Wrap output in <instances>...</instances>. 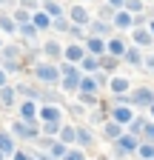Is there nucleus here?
Wrapping results in <instances>:
<instances>
[{"mask_svg":"<svg viewBox=\"0 0 154 160\" xmlns=\"http://www.w3.org/2000/svg\"><path fill=\"white\" fill-rule=\"evenodd\" d=\"M31 77L37 80V83H43V86H60V66L40 60V63L31 66Z\"/></svg>","mask_w":154,"mask_h":160,"instance_id":"obj_1","label":"nucleus"},{"mask_svg":"<svg viewBox=\"0 0 154 160\" xmlns=\"http://www.w3.org/2000/svg\"><path fill=\"white\" fill-rule=\"evenodd\" d=\"M60 66V92H66V94H71V92H77V86H80V77H83V72H80V66H74V63H57Z\"/></svg>","mask_w":154,"mask_h":160,"instance_id":"obj_2","label":"nucleus"},{"mask_svg":"<svg viewBox=\"0 0 154 160\" xmlns=\"http://www.w3.org/2000/svg\"><path fill=\"white\" fill-rule=\"evenodd\" d=\"M128 106L131 109H151L154 106V89L151 86H134L128 92Z\"/></svg>","mask_w":154,"mask_h":160,"instance_id":"obj_3","label":"nucleus"},{"mask_svg":"<svg viewBox=\"0 0 154 160\" xmlns=\"http://www.w3.org/2000/svg\"><path fill=\"white\" fill-rule=\"evenodd\" d=\"M12 134L14 140H37L40 137V123H26V120H12Z\"/></svg>","mask_w":154,"mask_h":160,"instance_id":"obj_4","label":"nucleus"},{"mask_svg":"<svg viewBox=\"0 0 154 160\" xmlns=\"http://www.w3.org/2000/svg\"><path fill=\"white\" fill-rule=\"evenodd\" d=\"M140 149V137H134V134H123L117 143H114V157H134Z\"/></svg>","mask_w":154,"mask_h":160,"instance_id":"obj_5","label":"nucleus"},{"mask_svg":"<svg viewBox=\"0 0 154 160\" xmlns=\"http://www.w3.org/2000/svg\"><path fill=\"white\" fill-rule=\"evenodd\" d=\"M66 17H69V23H71V26H80V29H89V23L94 20L83 3H74L71 9H66Z\"/></svg>","mask_w":154,"mask_h":160,"instance_id":"obj_6","label":"nucleus"},{"mask_svg":"<svg viewBox=\"0 0 154 160\" xmlns=\"http://www.w3.org/2000/svg\"><path fill=\"white\" fill-rule=\"evenodd\" d=\"M137 117V112H134L128 103H120V106H111L108 109V120H114V123H120L123 129H128V123Z\"/></svg>","mask_w":154,"mask_h":160,"instance_id":"obj_7","label":"nucleus"},{"mask_svg":"<svg viewBox=\"0 0 154 160\" xmlns=\"http://www.w3.org/2000/svg\"><path fill=\"white\" fill-rule=\"evenodd\" d=\"M0 57L6 60V63H23L26 66V46L23 43H3V49H0Z\"/></svg>","mask_w":154,"mask_h":160,"instance_id":"obj_8","label":"nucleus"},{"mask_svg":"<svg viewBox=\"0 0 154 160\" xmlns=\"http://www.w3.org/2000/svg\"><path fill=\"white\" fill-rule=\"evenodd\" d=\"M86 34L89 37H100V40H111L114 37V26L108 23V20H97V17H94L89 23V29H86Z\"/></svg>","mask_w":154,"mask_h":160,"instance_id":"obj_9","label":"nucleus"},{"mask_svg":"<svg viewBox=\"0 0 154 160\" xmlns=\"http://www.w3.org/2000/svg\"><path fill=\"white\" fill-rule=\"evenodd\" d=\"M37 120H40V123H63V106H54V103H40Z\"/></svg>","mask_w":154,"mask_h":160,"instance_id":"obj_10","label":"nucleus"},{"mask_svg":"<svg viewBox=\"0 0 154 160\" xmlns=\"http://www.w3.org/2000/svg\"><path fill=\"white\" fill-rule=\"evenodd\" d=\"M128 34H131V37H128L131 46H137V49H143V52H148V49L154 46V34L148 32V26H146V29H131Z\"/></svg>","mask_w":154,"mask_h":160,"instance_id":"obj_11","label":"nucleus"},{"mask_svg":"<svg viewBox=\"0 0 154 160\" xmlns=\"http://www.w3.org/2000/svg\"><path fill=\"white\" fill-rule=\"evenodd\" d=\"M63 43L60 40H46L43 43V57H46V63H63Z\"/></svg>","mask_w":154,"mask_h":160,"instance_id":"obj_12","label":"nucleus"},{"mask_svg":"<svg viewBox=\"0 0 154 160\" xmlns=\"http://www.w3.org/2000/svg\"><path fill=\"white\" fill-rule=\"evenodd\" d=\"M131 43L123 37V34H114L111 40H106V54H111V57H120L123 60V54H126V49H128Z\"/></svg>","mask_w":154,"mask_h":160,"instance_id":"obj_13","label":"nucleus"},{"mask_svg":"<svg viewBox=\"0 0 154 160\" xmlns=\"http://www.w3.org/2000/svg\"><path fill=\"white\" fill-rule=\"evenodd\" d=\"M131 89H134V86H131V80H128V77L114 74V77L108 80V92H111V97H126Z\"/></svg>","mask_w":154,"mask_h":160,"instance_id":"obj_14","label":"nucleus"},{"mask_svg":"<svg viewBox=\"0 0 154 160\" xmlns=\"http://www.w3.org/2000/svg\"><path fill=\"white\" fill-rule=\"evenodd\" d=\"M123 134H126V129H123L120 123H114V120H106V123L100 126V137L108 140V143H117Z\"/></svg>","mask_w":154,"mask_h":160,"instance_id":"obj_15","label":"nucleus"},{"mask_svg":"<svg viewBox=\"0 0 154 160\" xmlns=\"http://www.w3.org/2000/svg\"><path fill=\"white\" fill-rule=\"evenodd\" d=\"M111 26H114V32H131L134 29V14H128L126 9H120V12H114V20H111Z\"/></svg>","mask_w":154,"mask_h":160,"instance_id":"obj_16","label":"nucleus"},{"mask_svg":"<svg viewBox=\"0 0 154 160\" xmlns=\"http://www.w3.org/2000/svg\"><path fill=\"white\" fill-rule=\"evenodd\" d=\"M17 109H20V114H17L20 120H26V123H40V120H37V112H40V103H34V100H23V103L17 106Z\"/></svg>","mask_w":154,"mask_h":160,"instance_id":"obj_17","label":"nucleus"},{"mask_svg":"<svg viewBox=\"0 0 154 160\" xmlns=\"http://www.w3.org/2000/svg\"><path fill=\"white\" fill-rule=\"evenodd\" d=\"M83 57H86V46H83V43H69V46L63 49V60H66V63L80 66Z\"/></svg>","mask_w":154,"mask_h":160,"instance_id":"obj_18","label":"nucleus"},{"mask_svg":"<svg viewBox=\"0 0 154 160\" xmlns=\"http://www.w3.org/2000/svg\"><path fill=\"white\" fill-rule=\"evenodd\" d=\"M143 60H146V52L137 49V46H128L126 54H123V63H128V66H134V69H143Z\"/></svg>","mask_w":154,"mask_h":160,"instance_id":"obj_19","label":"nucleus"},{"mask_svg":"<svg viewBox=\"0 0 154 160\" xmlns=\"http://www.w3.org/2000/svg\"><path fill=\"white\" fill-rule=\"evenodd\" d=\"M14 89H17V97H23V100H34V103H40L43 86H29V83H20V86H14Z\"/></svg>","mask_w":154,"mask_h":160,"instance_id":"obj_20","label":"nucleus"},{"mask_svg":"<svg viewBox=\"0 0 154 160\" xmlns=\"http://www.w3.org/2000/svg\"><path fill=\"white\" fill-rule=\"evenodd\" d=\"M86 54H91V57H103L106 54V40H100V37H86Z\"/></svg>","mask_w":154,"mask_h":160,"instance_id":"obj_21","label":"nucleus"},{"mask_svg":"<svg viewBox=\"0 0 154 160\" xmlns=\"http://www.w3.org/2000/svg\"><path fill=\"white\" fill-rule=\"evenodd\" d=\"M77 94H97V97H100L97 80H94L91 74H83V77H80V86H77Z\"/></svg>","mask_w":154,"mask_h":160,"instance_id":"obj_22","label":"nucleus"},{"mask_svg":"<svg viewBox=\"0 0 154 160\" xmlns=\"http://www.w3.org/2000/svg\"><path fill=\"white\" fill-rule=\"evenodd\" d=\"M0 152L6 154V160L17 152V140H14V134H12V132H0Z\"/></svg>","mask_w":154,"mask_h":160,"instance_id":"obj_23","label":"nucleus"},{"mask_svg":"<svg viewBox=\"0 0 154 160\" xmlns=\"http://www.w3.org/2000/svg\"><path fill=\"white\" fill-rule=\"evenodd\" d=\"M91 143H94V134H91V129H86V126H77V137H74V146L86 152Z\"/></svg>","mask_w":154,"mask_h":160,"instance_id":"obj_24","label":"nucleus"},{"mask_svg":"<svg viewBox=\"0 0 154 160\" xmlns=\"http://www.w3.org/2000/svg\"><path fill=\"white\" fill-rule=\"evenodd\" d=\"M14 103H17V89L9 83V86L0 89V106L3 109H14Z\"/></svg>","mask_w":154,"mask_h":160,"instance_id":"obj_25","label":"nucleus"},{"mask_svg":"<svg viewBox=\"0 0 154 160\" xmlns=\"http://www.w3.org/2000/svg\"><path fill=\"white\" fill-rule=\"evenodd\" d=\"M31 26H34L37 32H49V29H51V17H49L43 9H37V12L31 14Z\"/></svg>","mask_w":154,"mask_h":160,"instance_id":"obj_26","label":"nucleus"},{"mask_svg":"<svg viewBox=\"0 0 154 160\" xmlns=\"http://www.w3.org/2000/svg\"><path fill=\"white\" fill-rule=\"evenodd\" d=\"M100 60V72H106L108 77H114V72H117V66L123 63L120 57H111V54H103V57H97Z\"/></svg>","mask_w":154,"mask_h":160,"instance_id":"obj_27","label":"nucleus"},{"mask_svg":"<svg viewBox=\"0 0 154 160\" xmlns=\"http://www.w3.org/2000/svg\"><path fill=\"white\" fill-rule=\"evenodd\" d=\"M51 20H57V17H66V9L60 6V0H43V6H40Z\"/></svg>","mask_w":154,"mask_h":160,"instance_id":"obj_28","label":"nucleus"},{"mask_svg":"<svg viewBox=\"0 0 154 160\" xmlns=\"http://www.w3.org/2000/svg\"><path fill=\"white\" fill-rule=\"evenodd\" d=\"M17 37H20L23 43H34V40L40 37V32H37L31 23H23V26H17Z\"/></svg>","mask_w":154,"mask_h":160,"instance_id":"obj_29","label":"nucleus"},{"mask_svg":"<svg viewBox=\"0 0 154 160\" xmlns=\"http://www.w3.org/2000/svg\"><path fill=\"white\" fill-rule=\"evenodd\" d=\"M80 72H83V74H97V72H100V60L91 57V54H86V57L80 60Z\"/></svg>","mask_w":154,"mask_h":160,"instance_id":"obj_30","label":"nucleus"},{"mask_svg":"<svg viewBox=\"0 0 154 160\" xmlns=\"http://www.w3.org/2000/svg\"><path fill=\"white\" fill-rule=\"evenodd\" d=\"M74 137H77V126H63L60 134H57V140H60L63 146H69V149L74 146Z\"/></svg>","mask_w":154,"mask_h":160,"instance_id":"obj_31","label":"nucleus"},{"mask_svg":"<svg viewBox=\"0 0 154 160\" xmlns=\"http://www.w3.org/2000/svg\"><path fill=\"white\" fill-rule=\"evenodd\" d=\"M146 123H148V117L137 114V117L128 123V129H126V132H128V134H134V137H140V134H143V129H146Z\"/></svg>","mask_w":154,"mask_h":160,"instance_id":"obj_32","label":"nucleus"},{"mask_svg":"<svg viewBox=\"0 0 154 160\" xmlns=\"http://www.w3.org/2000/svg\"><path fill=\"white\" fill-rule=\"evenodd\" d=\"M12 20H14L17 26H23V23H31V12H29V9H20V6H17V9L12 12Z\"/></svg>","mask_w":154,"mask_h":160,"instance_id":"obj_33","label":"nucleus"},{"mask_svg":"<svg viewBox=\"0 0 154 160\" xmlns=\"http://www.w3.org/2000/svg\"><path fill=\"white\" fill-rule=\"evenodd\" d=\"M128 14H134V17H137V14H146V3H143V0H126V6H123Z\"/></svg>","mask_w":154,"mask_h":160,"instance_id":"obj_34","label":"nucleus"},{"mask_svg":"<svg viewBox=\"0 0 154 160\" xmlns=\"http://www.w3.org/2000/svg\"><path fill=\"white\" fill-rule=\"evenodd\" d=\"M0 32H6V34H17V23L12 20V14H0Z\"/></svg>","mask_w":154,"mask_h":160,"instance_id":"obj_35","label":"nucleus"},{"mask_svg":"<svg viewBox=\"0 0 154 160\" xmlns=\"http://www.w3.org/2000/svg\"><path fill=\"white\" fill-rule=\"evenodd\" d=\"M66 152H69V146H63L60 140H54L51 149H49V157H51V160H63V157H66Z\"/></svg>","mask_w":154,"mask_h":160,"instance_id":"obj_36","label":"nucleus"},{"mask_svg":"<svg viewBox=\"0 0 154 160\" xmlns=\"http://www.w3.org/2000/svg\"><path fill=\"white\" fill-rule=\"evenodd\" d=\"M69 29H71L69 17H57V20H51V32H60V34H69Z\"/></svg>","mask_w":154,"mask_h":160,"instance_id":"obj_37","label":"nucleus"},{"mask_svg":"<svg viewBox=\"0 0 154 160\" xmlns=\"http://www.w3.org/2000/svg\"><path fill=\"white\" fill-rule=\"evenodd\" d=\"M134 157H140V160H154V146L151 143H140V149H137V154Z\"/></svg>","mask_w":154,"mask_h":160,"instance_id":"obj_38","label":"nucleus"},{"mask_svg":"<svg viewBox=\"0 0 154 160\" xmlns=\"http://www.w3.org/2000/svg\"><path fill=\"white\" fill-rule=\"evenodd\" d=\"M140 143H151V146H154V120H148V123H146V129H143V134H140Z\"/></svg>","mask_w":154,"mask_h":160,"instance_id":"obj_39","label":"nucleus"},{"mask_svg":"<svg viewBox=\"0 0 154 160\" xmlns=\"http://www.w3.org/2000/svg\"><path fill=\"white\" fill-rule=\"evenodd\" d=\"M77 103L80 106H100V97L97 94H77Z\"/></svg>","mask_w":154,"mask_h":160,"instance_id":"obj_40","label":"nucleus"},{"mask_svg":"<svg viewBox=\"0 0 154 160\" xmlns=\"http://www.w3.org/2000/svg\"><path fill=\"white\" fill-rule=\"evenodd\" d=\"M0 69H3L6 74H17V72H26V66H23V63H6V60L0 63Z\"/></svg>","mask_w":154,"mask_h":160,"instance_id":"obj_41","label":"nucleus"},{"mask_svg":"<svg viewBox=\"0 0 154 160\" xmlns=\"http://www.w3.org/2000/svg\"><path fill=\"white\" fill-rule=\"evenodd\" d=\"M17 6H20V9H29V12L34 14L37 9L43 6V0H17Z\"/></svg>","mask_w":154,"mask_h":160,"instance_id":"obj_42","label":"nucleus"},{"mask_svg":"<svg viewBox=\"0 0 154 160\" xmlns=\"http://www.w3.org/2000/svg\"><path fill=\"white\" fill-rule=\"evenodd\" d=\"M63 160H89V157H86V152H83V149L71 146V149L66 152V157H63Z\"/></svg>","mask_w":154,"mask_h":160,"instance_id":"obj_43","label":"nucleus"},{"mask_svg":"<svg viewBox=\"0 0 154 160\" xmlns=\"http://www.w3.org/2000/svg\"><path fill=\"white\" fill-rule=\"evenodd\" d=\"M97 20H108V23H111V20H114V9H111L108 3H103L100 12H97Z\"/></svg>","mask_w":154,"mask_h":160,"instance_id":"obj_44","label":"nucleus"},{"mask_svg":"<svg viewBox=\"0 0 154 160\" xmlns=\"http://www.w3.org/2000/svg\"><path fill=\"white\" fill-rule=\"evenodd\" d=\"M91 77L97 80V86H100V89H108V80H111V77H108L106 72H97V74H91Z\"/></svg>","mask_w":154,"mask_h":160,"instance_id":"obj_45","label":"nucleus"},{"mask_svg":"<svg viewBox=\"0 0 154 160\" xmlns=\"http://www.w3.org/2000/svg\"><path fill=\"white\" fill-rule=\"evenodd\" d=\"M143 69L154 74V52H146V60H143Z\"/></svg>","mask_w":154,"mask_h":160,"instance_id":"obj_46","label":"nucleus"},{"mask_svg":"<svg viewBox=\"0 0 154 160\" xmlns=\"http://www.w3.org/2000/svg\"><path fill=\"white\" fill-rule=\"evenodd\" d=\"M9 160H31V152H23V149H17Z\"/></svg>","mask_w":154,"mask_h":160,"instance_id":"obj_47","label":"nucleus"},{"mask_svg":"<svg viewBox=\"0 0 154 160\" xmlns=\"http://www.w3.org/2000/svg\"><path fill=\"white\" fill-rule=\"evenodd\" d=\"M106 3H108V6H111L114 12H120V9L126 6V0H106Z\"/></svg>","mask_w":154,"mask_h":160,"instance_id":"obj_48","label":"nucleus"},{"mask_svg":"<svg viewBox=\"0 0 154 160\" xmlns=\"http://www.w3.org/2000/svg\"><path fill=\"white\" fill-rule=\"evenodd\" d=\"M3 86H9V74H6L3 69H0V89H3Z\"/></svg>","mask_w":154,"mask_h":160,"instance_id":"obj_49","label":"nucleus"},{"mask_svg":"<svg viewBox=\"0 0 154 160\" xmlns=\"http://www.w3.org/2000/svg\"><path fill=\"white\" fill-rule=\"evenodd\" d=\"M148 32L154 34V14H151V20H148Z\"/></svg>","mask_w":154,"mask_h":160,"instance_id":"obj_50","label":"nucleus"},{"mask_svg":"<svg viewBox=\"0 0 154 160\" xmlns=\"http://www.w3.org/2000/svg\"><path fill=\"white\" fill-rule=\"evenodd\" d=\"M148 117H151V120H154V106H151V109H148Z\"/></svg>","mask_w":154,"mask_h":160,"instance_id":"obj_51","label":"nucleus"},{"mask_svg":"<svg viewBox=\"0 0 154 160\" xmlns=\"http://www.w3.org/2000/svg\"><path fill=\"white\" fill-rule=\"evenodd\" d=\"M6 3H9V0H0V6H6Z\"/></svg>","mask_w":154,"mask_h":160,"instance_id":"obj_52","label":"nucleus"},{"mask_svg":"<svg viewBox=\"0 0 154 160\" xmlns=\"http://www.w3.org/2000/svg\"><path fill=\"white\" fill-rule=\"evenodd\" d=\"M143 3H146V6H148V3H154V0H143Z\"/></svg>","mask_w":154,"mask_h":160,"instance_id":"obj_53","label":"nucleus"},{"mask_svg":"<svg viewBox=\"0 0 154 160\" xmlns=\"http://www.w3.org/2000/svg\"><path fill=\"white\" fill-rule=\"evenodd\" d=\"M0 160H6V154H3V152H0Z\"/></svg>","mask_w":154,"mask_h":160,"instance_id":"obj_54","label":"nucleus"},{"mask_svg":"<svg viewBox=\"0 0 154 160\" xmlns=\"http://www.w3.org/2000/svg\"><path fill=\"white\" fill-rule=\"evenodd\" d=\"M97 160H111V157H97Z\"/></svg>","mask_w":154,"mask_h":160,"instance_id":"obj_55","label":"nucleus"},{"mask_svg":"<svg viewBox=\"0 0 154 160\" xmlns=\"http://www.w3.org/2000/svg\"><path fill=\"white\" fill-rule=\"evenodd\" d=\"M0 49H3V40H0Z\"/></svg>","mask_w":154,"mask_h":160,"instance_id":"obj_56","label":"nucleus"},{"mask_svg":"<svg viewBox=\"0 0 154 160\" xmlns=\"http://www.w3.org/2000/svg\"><path fill=\"white\" fill-rule=\"evenodd\" d=\"M80 3H86V0H80Z\"/></svg>","mask_w":154,"mask_h":160,"instance_id":"obj_57","label":"nucleus"},{"mask_svg":"<svg viewBox=\"0 0 154 160\" xmlns=\"http://www.w3.org/2000/svg\"><path fill=\"white\" fill-rule=\"evenodd\" d=\"M151 9H154V3H151Z\"/></svg>","mask_w":154,"mask_h":160,"instance_id":"obj_58","label":"nucleus"}]
</instances>
